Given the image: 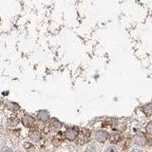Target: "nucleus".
Instances as JSON below:
<instances>
[{"label":"nucleus","instance_id":"9b49d317","mask_svg":"<svg viewBox=\"0 0 152 152\" xmlns=\"http://www.w3.org/2000/svg\"><path fill=\"white\" fill-rule=\"evenodd\" d=\"M24 148H25L28 152H32L33 150H34V146H33L32 144H31V142H24Z\"/></svg>","mask_w":152,"mask_h":152},{"label":"nucleus","instance_id":"423d86ee","mask_svg":"<svg viewBox=\"0 0 152 152\" xmlns=\"http://www.w3.org/2000/svg\"><path fill=\"white\" fill-rule=\"evenodd\" d=\"M50 127L51 130L57 131L62 127V124L58 120H57V119L53 118V119H51L50 122Z\"/></svg>","mask_w":152,"mask_h":152},{"label":"nucleus","instance_id":"9d476101","mask_svg":"<svg viewBox=\"0 0 152 152\" xmlns=\"http://www.w3.org/2000/svg\"><path fill=\"white\" fill-rule=\"evenodd\" d=\"M142 112H144L146 116H152V103H148L145 104L144 107H142Z\"/></svg>","mask_w":152,"mask_h":152},{"label":"nucleus","instance_id":"39448f33","mask_svg":"<svg viewBox=\"0 0 152 152\" xmlns=\"http://www.w3.org/2000/svg\"><path fill=\"white\" fill-rule=\"evenodd\" d=\"M22 124L26 127H31L34 125V119L30 115H25L22 119Z\"/></svg>","mask_w":152,"mask_h":152},{"label":"nucleus","instance_id":"f8f14e48","mask_svg":"<svg viewBox=\"0 0 152 152\" xmlns=\"http://www.w3.org/2000/svg\"><path fill=\"white\" fill-rule=\"evenodd\" d=\"M145 131L148 135L152 136V122H149L145 126Z\"/></svg>","mask_w":152,"mask_h":152},{"label":"nucleus","instance_id":"4468645a","mask_svg":"<svg viewBox=\"0 0 152 152\" xmlns=\"http://www.w3.org/2000/svg\"><path fill=\"white\" fill-rule=\"evenodd\" d=\"M85 152H96V149L93 145H90L88 147H87V149L85 150Z\"/></svg>","mask_w":152,"mask_h":152},{"label":"nucleus","instance_id":"f03ea898","mask_svg":"<svg viewBox=\"0 0 152 152\" xmlns=\"http://www.w3.org/2000/svg\"><path fill=\"white\" fill-rule=\"evenodd\" d=\"M90 137V131L87 130V129H82L81 131H79V135L77 137V144L78 145H84L86 142H88Z\"/></svg>","mask_w":152,"mask_h":152},{"label":"nucleus","instance_id":"20e7f679","mask_svg":"<svg viewBox=\"0 0 152 152\" xmlns=\"http://www.w3.org/2000/svg\"><path fill=\"white\" fill-rule=\"evenodd\" d=\"M133 141H134V142L138 145H145L147 142V139L144 133H139V134H136L134 136Z\"/></svg>","mask_w":152,"mask_h":152},{"label":"nucleus","instance_id":"6e6552de","mask_svg":"<svg viewBox=\"0 0 152 152\" xmlns=\"http://www.w3.org/2000/svg\"><path fill=\"white\" fill-rule=\"evenodd\" d=\"M121 134L119 132H113L109 136V141H110L111 144H117V142L121 141Z\"/></svg>","mask_w":152,"mask_h":152},{"label":"nucleus","instance_id":"f257e3e1","mask_svg":"<svg viewBox=\"0 0 152 152\" xmlns=\"http://www.w3.org/2000/svg\"><path fill=\"white\" fill-rule=\"evenodd\" d=\"M78 135H79V130L76 127H69L64 133L65 138L69 141H75L77 139Z\"/></svg>","mask_w":152,"mask_h":152},{"label":"nucleus","instance_id":"1a4fd4ad","mask_svg":"<svg viewBox=\"0 0 152 152\" xmlns=\"http://www.w3.org/2000/svg\"><path fill=\"white\" fill-rule=\"evenodd\" d=\"M37 118L39 119L40 121L42 122H47L48 120H49V118H50V115H49V113H48L46 110H41L38 112L37 114Z\"/></svg>","mask_w":152,"mask_h":152},{"label":"nucleus","instance_id":"0eeeda50","mask_svg":"<svg viewBox=\"0 0 152 152\" xmlns=\"http://www.w3.org/2000/svg\"><path fill=\"white\" fill-rule=\"evenodd\" d=\"M28 136H30V138H31V141L35 142H39V141L41 140V138H42L41 133H40L39 131H38V130H36V129L31 130V131L30 132V134H28Z\"/></svg>","mask_w":152,"mask_h":152},{"label":"nucleus","instance_id":"ddd939ff","mask_svg":"<svg viewBox=\"0 0 152 152\" xmlns=\"http://www.w3.org/2000/svg\"><path fill=\"white\" fill-rule=\"evenodd\" d=\"M104 152H117V148L115 146H113V145H110V146H108L107 148L106 149V151Z\"/></svg>","mask_w":152,"mask_h":152},{"label":"nucleus","instance_id":"2eb2a0df","mask_svg":"<svg viewBox=\"0 0 152 152\" xmlns=\"http://www.w3.org/2000/svg\"><path fill=\"white\" fill-rule=\"evenodd\" d=\"M131 152H142V151H141V150H139V149H133Z\"/></svg>","mask_w":152,"mask_h":152},{"label":"nucleus","instance_id":"7ed1b4c3","mask_svg":"<svg viewBox=\"0 0 152 152\" xmlns=\"http://www.w3.org/2000/svg\"><path fill=\"white\" fill-rule=\"evenodd\" d=\"M108 138L109 135L106 130H98L94 133V139L99 142H104Z\"/></svg>","mask_w":152,"mask_h":152}]
</instances>
